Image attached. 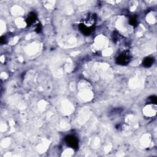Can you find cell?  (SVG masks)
Instances as JSON below:
<instances>
[{
  "instance_id": "cell-3",
  "label": "cell",
  "mask_w": 157,
  "mask_h": 157,
  "mask_svg": "<svg viewBox=\"0 0 157 157\" xmlns=\"http://www.w3.org/2000/svg\"><path fill=\"white\" fill-rule=\"evenodd\" d=\"M66 143L70 146V148H76L78 147V141L73 136H70L66 138Z\"/></svg>"
},
{
  "instance_id": "cell-4",
  "label": "cell",
  "mask_w": 157,
  "mask_h": 157,
  "mask_svg": "<svg viewBox=\"0 0 157 157\" xmlns=\"http://www.w3.org/2000/svg\"><path fill=\"white\" fill-rule=\"evenodd\" d=\"M130 60V58L128 55L122 54L120 56H119V57L117 59V61L120 65H124V64L128 63L129 62Z\"/></svg>"
},
{
  "instance_id": "cell-1",
  "label": "cell",
  "mask_w": 157,
  "mask_h": 157,
  "mask_svg": "<svg viewBox=\"0 0 157 157\" xmlns=\"http://www.w3.org/2000/svg\"><path fill=\"white\" fill-rule=\"evenodd\" d=\"M157 113V106L155 103L148 104L143 109V114L147 118H152L156 116Z\"/></svg>"
},
{
  "instance_id": "cell-2",
  "label": "cell",
  "mask_w": 157,
  "mask_h": 157,
  "mask_svg": "<svg viewBox=\"0 0 157 157\" xmlns=\"http://www.w3.org/2000/svg\"><path fill=\"white\" fill-rule=\"evenodd\" d=\"M106 39L104 36H98L95 40V46L96 48L101 49L103 47L106 46Z\"/></svg>"
},
{
  "instance_id": "cell-5",
  "label": "cell",
  "mask_w": 157,
  "mask_h": 157,
  "mask_svg": "<svg viewBox=\"0 0 157 157\" xmlns=\"http://www.w3.org/2000/svg\"><path fill=\"white\" fill-rule=\"evenodd\" d=\"M148 22L151 24H154L156 22V15L153 12H151L148 14V17H147Z\"/></svg>"
},
{
  "instance_id": "cell-6",
  "label": "cell",
  "mask_w": 157,
  "mask_h": 157,
  "mask_svg": "<svg viewBox=\"0 0 157 157\" xmlns=\"http://www.w3.org/2000/svg\"><path fill=\"white\" fill-rule=\"evenodd\" d=\"M152 63H153V58H147L144 60L143 65L146 67H149L152 65Z\"/></svg>"
}]
</instances>
